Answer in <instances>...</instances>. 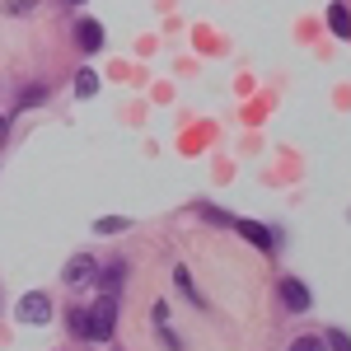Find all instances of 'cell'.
Here are the masks:
<instances>
[{
	"instance_id": "1",
	"label": "cell",
	"mask_w": 351,
	"mask_h": 351,
	"mask_svg": "<svg viewBox=\"0 0 351 351\" xmlns=\"http://www.w3.org/2000/svg\"><path fill=\"white\" fill-rule=\"evenodd\" d=\"M112 328H117V300L104 295L94 309H89V342H108Z\"/></svg>"
},
{
	"instance_id": "2",
	"label": "cell",
	"mask_w": 351,
	"mask_h": 351,
	"mask_svg": "<svg viewBox=\"0 0 351 351\" xmlns=\"http://www.w3.org/2000/svg\"><path fill=\"white\" fill-rule=\"evenodd\" d=\"M14 314H19V324H47V319H52V300L43 295V291H28Z\"/></svg>"
},
{
	"instance_id": "3",
	"label": "cell",
	"mask_w": 351,
	"mask_h": 351,
	"mask_svg": "<svg viewBox=\"0 0 351 351\" xmlns=\"http://www.w3.org/2000/svg\"><path fill=\"white\" fill-rule=\"evenodd\" d=\"M281 304L286 309H295V314H304L314 300H309V286L304 281H295V276H281Z\"/></svg>"
},
{
	"instance_id": "4",
	"label": "cell",
	"mask_w": 351,
	"mask_h": 351,
	"mask_svg": "<svg viewBox=\"0 0 351 351\" xmlns=\"http://www.w3.org/2000/svg\"><path fill=\"white\" fill-rule=\"evenodd\" d=\"M94 258H89V253H75V258H71V263H66V271H61V276H66V281H71V286H80V281H89V276H94Z\"/></svg>"
},
{
	"instance_id": "5",
	"label": "cell",
	"mask_w": 351,
	"mask_h": 351,
	"mask_svg": "<svg viewBox=\"0 0 351 351\" xmlns=\"http://www.w3.org/2000/svg\"><path fill=\"white\" fill-rule=\"evenodd\" d=\"M75 43H80L84 52H99V47H104V28L94 24V19H80V24H75Z\"/></svg>"
},
{
	"instance_id": "6",
	"label": "cell",
	"mask_w": 351,
	"mask_h": 351,
	"mask_svg": "<svg viewBox=\"0 0 351 351\" xmlns=\"http://www.w3.org/2000/svg\"><path fill=\"white\" fill-rule=\"evenodd\" d=\"M234 230H239V234H243L248 243H258L263 253L271 248V230H267V225H258V220H234Z\"/></svg>"
},
{
	"instance_id": "7",
	"label": "cell",
	"mask_w": 351,
	"mask_h": 351,
	"mask_svg": "<svg viewBox=\"0 0 351 351\" xmlns=\"http://www.w3.org/2000/svg\"><path fill=\"white\" fill-rule=\"evenodd\" d=\"M328 28H332L337 38H351V14H347V5H328Z\"/></svg>"
},
{
	"instance_id": "8",
	"label": "cell",
	"mask_w": 351,
	"mask_h": 351,
	"mask_svg": "<svg viewBox=\"0 0 351 351\" xmlns=\"http://www.w3.org/2000/svg\"><path fill=\"white\" fill-rule=\"evenodd\" d=\"M173 281H178V291H183V295H188L192 304H206V300H202V291H197V281L188 276V267H183V263L173 267Z\"/></svg>"
},
{
	"instance_id": "9",
	"label": "cell",
	"mask_w": 351,
	"mask_h": 351,
	"mask_svg": "<svg viewBox=\"0 0 351 351\" xmlns=\"http://www.w3.org/2000/svg\"><path fill=\"white\" fill-rule=\"evenodd\" d=\"M75 94H80V99H94V94H99V75H94V71H75Z\"/></svg>"
},
{
	"instance_id": "10",
	"label": "cell",
	"mask_w": 351,
	"mask_h": 351,
	"mask_svg": "<svg viewBox=\"0 0 351 351\" xmlns=\"http://www.w3.org/2000/svg\"><path fill=\"white\" fill-rule=\"evenodd\" d=\"M122 276H127V267H122V263H112V267H104V271H99V281H104V291H108V295H117Z\"/></svg>"
},
{
	"instance_id": "11",
	"label": "cell",
	"mask_w": 351,
	"mask_h": 351,
	"mask_svg": "<svg viewBox=\"0 0 351 351\" xmlns=\"http://www.w3.org/2000/svg\"><path fill=\"white\" fill-rule=\"evenodd\" d=\"M127 225H132V220H122V216H104V220H94V230H99V234H122Z\"/></svg>"
},
{
	"instance_id": "12",
	"label": "cell",
	"mask_w": 351,
	"mask_h": 351,
	"mask_svg": "<svg viewBox=\"0 0 351 351\" xmlns=\"http://www.w3.org/2000/svg\"><path fill=\"white\" fill-rule=\"evenodd\" d=\"M71 332L75 337H89V309H71Z\"/></svg>"
},
{
	"instance_id": "13",
	"label": "cell",
	"mask_w": 351,
	"mask_h": 351,
	"mask_svg": "<svg viewBox=\"0 0 351 351\" xmlns=\"http://www.w3.org/2000/svg\"><path fill=\"white\" fill-rule=\"evenodd\" d=\"M291 351H328V347L319 342V337H295V342H291Z\"/></svg>"
},
{
	"instance_id": "14",
	"label": "cell",
	"mask_w": 351,
	"mask_h": 351,
	"mask_svg": "<svg viewBox=\"0 0 351 351\" xmlns=\"http://www.w3.org/2000/svg\"><path fill=\"white\" fill-rule=\"evenodd\" d=\"M43 99H47V89H43V84H38V89H24V99H19V108H28V104H43Z\"/></svg>"
},
{
	"instance_id": "15",
	"label": "cell",
	"mask_w": 351,
	"mask_h": 351,
	"mask_svg": "<svg viewBox=\"0 0 351 351\" xmlns=\"http://www.w3.org/2000/svg\"><path fill=\"white\" fill-rule=\"evenodd\" d=\"M328 347L332 351H351V337L347 332H328Z\"/></svg>"
},
{
	"instance_id": "16",
	"label": "cell",
	"mask_w": 351,
	"mask_h": 351,
	"mask_svg": "<svg viewBox=\"0 0 351 351\" xmlns=\"http://www.w3.org/2000/svg\"><path fill=\"white\" fill-rule=\"evenodd\" d=\"M71 5H80V0H71Z\"/></svg>"
}]
</instances>
